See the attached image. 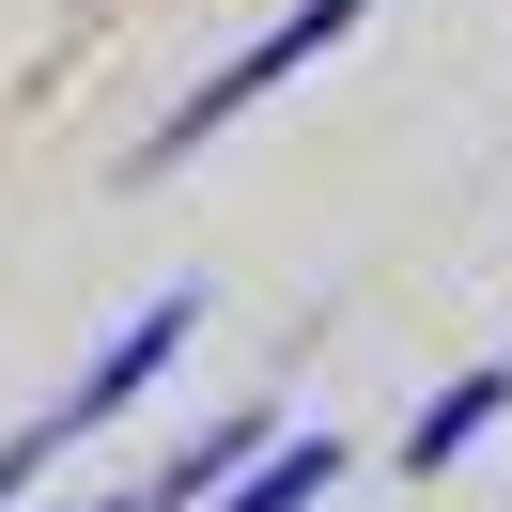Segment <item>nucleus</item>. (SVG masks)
<instances>
[{
    "label": "nucleus",
    "mask_w": 512,
    "mask_h": 512,
    "mask_svg": "<svg viewBox=\"0 0 512 512\" xmlns=\"http://www.w3.org/2000/svg\"><path fill=\"white\" fill-rule=\"evenodd\" d=\"M187 342H202V280H156V295H140V311L109 326V342L78 357V373H63L47 435H63V450H78V435H109V419H125V404H140V388H156V373H171Z\"/></svg>",
    "instance_id": "obj_2"
},
{
    "label": "nucleus",
    "mask_w": 512,
    "mask_h": 512,
    "mask_svg": "<svg viewBox=\"0 0 512 512\" xmlns=\"http://www.w3.org/2000/svg\"><path fill=\"white\" fill-rule=\"evenodd\" d=\"M264 435H280V388H249V404H218V419H202V435H187V450H171V466H156V481H140V497H156V512H202V497H218V481H233V466H249V450H264Z\"/></svg>",
    "instance_id": "obj_5"
},
{
    "label": "nucleus",
    "mask_w": 512,
    "mask_h": 512,
    "mask_svg": "<svg viewBox=\"0 0 512 512\" xmlns=\"http://www.w3.org/2000/svg\"><path fill=\"white\" fill-rule=\"evenodd\" d=\"M47 450H63V435H47V419H16V435H0V512H32V481H47Z\"/></svg>",
    "instance_id": "obj_6"
},
{
    "label": "nucleus",
    "mask_w": 512,
    "mask_h": 512,
    "mask_svg": "<svg viewBox=\"0 0 512 512\" xmlns=\"http://www.w3.org/2000/svg\"><path fill=\"white\" fill-rule=\"evenodd\" d=\"M63 512H156V497H63Z\"/></svg>",
    "instance_id": "obj_7"
},
{
    "label": "nucleus",
    "mask_w": 512,
    "mask_h": 512,
    "mask_svg": "<svg viewBox=\"0 0 512 512\" xmlns=\"http://www.w3.org/2000/svg\"><path fill=\"white\" fill-rule=\"evenodd\" d=\"M342 481H357V450H342V435H295V419H280V435H264V450H249V466H233L202 512H326Z\"/></svg>",
    "instance_id": "obj_4"
},
{
    "label": "nucleus",
    "mask_w": 512,
    "mask_h": 512,
    "mask_svg": "<svg viewBox=\"0 0 512 512\" xmlns=\"http://www.w3.org/2000/svg\"><path fill=\"white\" fill-rule=\"evenodd\" d=\"M373 16H388V0H280V16H264V32L233 47L218 78H187V94H171L156 125H140V171H187L202 140H233V125H249L264 94H295V78H311V63H342V47L373 32Z\"/></svg>",
    "instance_id": "obj_1"
},
{
    "label": "nucleus",
    "mask_w": 512,
    "mask_h": 512,
    "mask_svg": "<svg viewBox=\"0 0 512 512\" xmlns=\"http://www.w3.org/2000/svg\"><path fill=\"white\" fill-rule=\"evenodd\" d=\"M497 419H512V357H466V373H450L435 404H419L404 435H388V466H404V481H450L481 435H497Z\"/></svg>",
    "instance_id": "obj_3"
}]
</instances>
